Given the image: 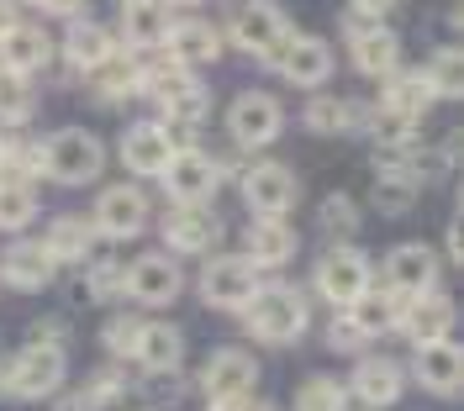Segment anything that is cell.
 Segmentation results:
<instances>
[{"label":"cell","mask_w":464,"mask_h":411,"mask_svg":"<svg viewBox=\"0 0 464 411\" xmlns=\"http://www.w3.org/2000/svg\"><path fill=\"white\" fill-rule=\"evenodd\" d=\"M164 37H169V53L179 63H211L217 59V32L206 27V22H174Z\"/></svg>","instance_id":"cell-27"},{"label":"cell","mask_w":464,"mask_h":411,"mask_svg":"<svg viewBox=\"0 0 464 411\" xmlns=\"http://www.w3.org/2000/svg\"><path fill=\"white\" fill-rule=\"evenodd\" d=\"M164 32H169V22H164V5L159 0H127L121 5V37L132 48H159Z\"/></svg>","instance_id":"cell-24"},{"label":"cell","mask_w":464,"mask_h":411,"mask_svg":"<svg viewBox=\"0 0 464 411\" xmlns=\"http://www.w3.org/2000/svg\"><path fill=\"white\" fill-rule=\"evenodd\" d=\"M290 32L280 22V11L269 5V0H248V5H237L232 11V43L243 48V53H259L264 63L275 59V48L285 43Z\"/></svg>","instance_id":"cell-3"},{"label":"cell","mask_w":464,"mask_h":411,"mask_svg":"<svg viewBox=\"0 0 464 411\" xmlns=\"http://www.w3.org/2000/svg\"><path fill=\"white\" fill-rule=\"evenodd\" d=\"M353 106L348 100H333V95H312V106H306V127L312 132H322V138H338V132H348L353 127Z\"/></svg>","instance_id":"cell-33"},{"label":"cell","mask_w":464,"mask_h":411,"mask_svg":"<svg viewBox=\"0 0 464 411\" xmlns=\"http://www.w3.org/2000/svg\"><path fill=\"white\" fill-rule=\"evenodd\" d=\"M353 396L375 411L391 406V401L401 396V369H396L391 358H364V364L353 369Z\"/></svg>","instance_id":"cell-23"},{"label":"cell","mask_w":464,"mask_h":411,"mask_svg":"<svg viewBox=\"0 0 464 411\" xmlns=\"http://www.w3.org/2000/svg\"><path fill=\"white\" fill-rule=\"evenodd\" d=\"M396 32L391 27H375V22H353V69L359 74H391L396 69Z\"/></svg>","instance_id":"cell-18"},{"label":"cell","mask_w":464,"mask_h":411,"mask_svg":"<svg viewBox=\"0 0 464 411\" xmlns=\"http://www.w3.org/2000/svg\"><path fill=\"white\" fill-rule=\"evenodd\" d=\"M90 74H95V90H101V100H127L132 90L143 85L138 63H132V59H116V53H111L106 63H95Z\"/></svg>","instance_id":"cell-31"},{"label":"cell","mask_w":464,"mask_h":411,"mask_svg":"<svg viewBox=\"0 0 464 411\" xmlns=\"http://www.w3.org/2000/svg\"><path fill=\"white\" fill-rule=\"evenodd\" d=\"M32 90H27V74L16 69H0V121H27L32 117Z\"/></svg>","instance_id":"cell-34"},{"label":"cell","mask_w":464,"mask_h":411,"mask_svg":"<svg viewBox=\"0 0 464 411\" xmlns=\"http://www.w3.org/2000/svg\"><path fill=\"white\" fill-rule=\"evenodd\" d=\"M290 253H295V233H290V222L264 216V222L248 227V264L254 269H280V264H290Z\"/></svg>","instance_id":"cell-19"},{"label":"cell","mask_w":464,"mask_h":411,"mask_svg":"<svg viewBox=\"0 0 464 411\" xmlns=\"http://www.w3.org/2000/svg\"><path fill=\"white\" fill-rule=\"evenodd\" d=\"M132 353L143 358L148 369H174L179 364V332L174 327H138V343H132Z\"/></svg>","instance_id":"cell-30"},{"label":"cell","mask_w":464,"mask_h":411,"mask_svg":"<svg viewBox=\"0 0 464 411\" xmlns=\"http://www.w3.org/2000/svg\"><path fill=\"white\" fill-rule=\"evenodd\" d=\"M43 164H48V175L63 179V185H90V179L101 175V164H106V148L101 138H90V132H58L48 153H43Z\"/></svg>","instance_id":"cell-2"},{"label":"cell","mask_w":464,"mask_h":411,"mask_svg":"<svg viewBox=\"0 0 464 411\" xmlns=\"http://www.w3.org/2000/svg\"><path fill=\"white\" fill-rule=\"evenodd\" d=\"M428 85H433V95H459V53H438L433 69H428Z\"/></svg>","instance_id":"cell-39"},{"label":"cell","mask_w":464,"mask_h":411,"mask_svg":"<svg viewBox=\"0 0 464 411\" xmlns=\"http://www.w3.org/2000/svg\"><path fill=\"white\" fill-rule=\"evenodd\" d=\"M254 291H259V285H254V264H248V259H217V264H206V274H201V295L211 306H243Z\"/></svg>","instance_id":"cell-13"},{"label":"cell","mask_w":464,"mask_h":411,"mask_svg":"<svg viewBox=\"0 0 464 411\" xmlns=\"http://www.w3.org/2000/svg\"><path fill=\"white\" fill-rule=\"evenodd\" d=\"M211 411H275V406L248 390V396H232V401H211Z\"/></svg>","instance_id":"cell-43"},{"label":"cell","mask_w":464,"mask_h":411,"mask_svg":"<svg viewBox=\"0 0 464 411\" xmlns=\"http://www.w3.org/2000/svg\"><path fill=\"white\" fill-rule=\"evenodd\" d=\"M37 5H43V0H37Z\"/></svg>","instance_id":"cell-49"},{"label":"cell","mask_w":464,"mask_h":411,"mask_svg":"<svg viewBox=\"0 0 464 411\" xmlns=\"http://www.w3.org/2000/svg\"><path fill=\"white\" fill-rule=\"evenodd\" d=\"M0 169H5V148H0Z\"/></svg>","instance_id":"cell-48"},{"label":"cell","mask_w":464,"mask_h":411,"mask_svg":"<svg viewBox=\"0 0 464 411\" xmlns=\"http://www.w3.org/2000/svg\"><path fill=\"white\" fill-rule=\"evenodd\" d=\"M295 411H343V385L312 380L301 396H295Z\"/></svg>","instance_id":"cell-38"},{"label":"cell","mask_w":464,"mask_h":411,"mask_svg":"<svg viewBox=\"0 0 464 411\" xmlns=\"http://www.w3.org/2000/svg\"><path fill=\"white\" fill-rule=\"evenodd\" d=\"M327 343H338V353H353L359 343H364V332H359V327H353V317H348V322L327 327Z\"/></svg>","instance_id":"cell-41"},{"label":"cell","mask_w":464,"mask_h":411,"mask_svg":"<svg viewBox=\"0 0 464 411\" xmlns=\"http://www.w3.org/2000/svg\"><path fill=\"white\" fill-rule=\"evenodd\" d=\"M385 274H391V291L422 295L438 280V259H433V248H422V243H401V248L385 259Z\"/></svg>","instance_id":"cell-15"},{"label":"cell","mask_w":464,"mask_h":411,"mask_svg":"<svg viewBox=\"0 0 464 411\" xmlns=\"http://www.w3.org/2000/svg\"><path fill=\"white\" fill-rule=\"evenodd\" d=\"M353 5H359V11H391L396 0H353Z\"/></svg>","instance_id":"cell-46"},{"label":"cell","mask_w":464,"mask_h":411,"mask_svg":"<svg viewBox=\"0 0 464 411\" xmlns=\"http://www.w3.org/2000/svg\"><path fill=\"white\" fill-rule=\"evenodd\" d=\"M148 90H153V100L159 106H169L174 117H201V85L190 80V69L179 59H169V63H159L153 74H148Z\"/></svg>","instance_id":"cell-10"},{"label":"cell","mask_w":464,"mask_h":411,"mask_svg":"<svg viewBox=\"0 0 464 411\" xmlns=\"http://www.w3.org/2000/svg\"><path fill=\"white\" fill-rule=\"evenodd\" d=\"M254 380H259V364L248 358V353H237V349H222L211 364H206V396L211 401H232V396H248L254 390Z\"/></svg>","instance_id":"cell-11"},{"label":"cell","mask_w":464,"mask_h":411,"mask_svg":"<svg viewBox=\"0 0 464 411\" xmlns=\"http://www.w3.org/2000/svg\"><path fill=\"white\" fill-rule=\"evenodd\" d=\"M243 196H248V206L259 216H280V211L295 206L301 185H295V175H290L285 164H259V169H248V179H243Z\"/></svg>","instance_id":"cell-8"},{"label":"cell","mask_w":464,"mask_h":411,"mask_svg":"<svg viewBox=\"0 0 464 411\" xmlns=\"http://www.w3.org/2000/svg\"><path fill=\"white\" fill-rule=\"evenodd\" d=\"M322 227L327 233H353V201L348 196H333V201L322 206Z\"/></svg>","instance_id":"cell-40"},{"label":"cell","mask_w":464,"mask_h":411,"mask_svg":"<svg viewBox=\"0 0 464 411\" xmlns=\"http://www.w3.org/2000/svg\"><path fill=\"white\" fill-rule=\"evenodd\" d=\"M69 59H74V69H95V63H106L111 59V32L106 27H95V22H74L69 27Z\"/></svg>","instance_id":"cell-28"},{"label":"cell","mask_w":464,"mask_h":411,"mask_svg":"<svg viewBox=\"0 0 464 411\" xmlns=\"http://www.w3.org/2000/svg\"><path fill=\"white\" fill-rule=\"evenodd\" d=\"M401 322H406V332H411V343H433V338H449L454 306H449L443 295H428V301L411 295V306L401 311Z\"/></svg>","instance_id":"cell-25"},{"label":"cell","mask_w":464,"mask_h":411,"mask_svg":"<svg viewBox=\"0 0 464 411\" xmlns=\"http://www.w3.org/2000/svg\"><path fill=\"white\" fill-rule=\"evenodd\" d=\"M90 237H95V227H90V222H80V216H58L43 248H48L53 259H63V264H80V259L90 253Z\"/></svg>","instance_id":"cell-29"},{"label":"cell","mask_w":464,"mask_h":411,"mask_svg":"<svg viewBox=\"0 0 464 411\" xmlns=\"http://www.w3.org/2000/svg\"><path fill=\"white\" fill-rule=\"evenodd\" d=\"M116 280H121V274H116L111 264H95V274H90V291H95V295H106V291L116 285Z\"/></svg>","instance_id":"cell-44"},{"label":"cell","mask_w":464,"mask_h":411,"mask_svg":"<svg viewBox=\"0 0 464 411\" xmlns=\"http://www.w3.org/2000/svg\"><path fill=\"white\" fill-rule=\"evenodd\" d=\"M243 311H248V332L264 338V343H290V338H301V327H306V306H301V295L285 291V285L254 291L243 301Z\"/></svg>","instance_id":"cell-1"},{"label":"cell","mask_w":464,"mask_h":411,"mask_svg":"<svg viewBox=\"0 0 464 411\" xmlns=\"http://www.w3.org/2000/svg\"><path fill=\"white\" fill-rule=\"evenodd\" d=\"M459 349L449 343V338H433V343H417V380L428 385L433 396H454L459 390Z\"/></svg>","instance_id":"cell-16"},{"label":"cell","mask_w":464,"mask_h":411,"mask_svg":"<svg viewBox=\"0 0 464 411\" xmlns=\"http://www.w3.org/2000/svg\"><path fill=\"white\" fill-rule=\"evenodd\" d=\"M227 132H232V143H243V148L275 143V132H280V106H275L269 95H237L232 111H227Z\"/></svg>","instance_id":"cell-7"},{"label":"cell","mask_w":464,"mask_h":411,"mask_svg":"<svg viewBox=\"0 0 464 411\" xmlns=\"http://www.w3.org/2000/svg\"><path fill=\"white\" fill-rule=\"evenodd\" d=\"M269 63H280L295 85H322L333 74V53H327V43H317V37H285Z\"/></svg>","instance_id":"cell-12"},{"label":"cell","mask_w":464,"mask_h":411,"mask_svg":"<svg viewBox=\"0 0 464 411\" xmlns=\"http://www.w3.org/2000/svg\"><path fill=\"white\" fill-rule=\"evenodd\" d=\"M121 158H127L132 175H164V164L174 158V138L164 127L143 121V127H132V132L121 138Z\"/></svg>","instance_id":"cell-14"},{"label":"cell","mask_w":464,"mask_h":411,"mask_svg":"<svg viewBox=\"0 0 464 411\" xmlns=\"http://www.w3.org/2000/svg\"><path fill=\"white\" fill-rule=\"evenodd\" d=\"M127 291L138 295L143 306H164V301L179 295V269L164 253H148V259H138V264L127 269Z\"/></svg>","instance_id":"cell-17"},{"label":"cell","mask_w":464,"mask_h":411,"mask_svg":"<svg viewBox=\"0 0 464 411\" xmlns=\"http://www.w3.org/2000/svg\"><path fill=\"white\" fill-rule=\"evenodd\" d=\"M37 201H32L27 185H0V233H16V227H27Z\"/></svg>","instance_id":"cell-36"},{"label":"cell","mask_w":464,"mask_h":411,"mask_svg":"<svg viewBox=\"0 0 464 411\" xmlns=\"http://www.w3.org/2000/svg\"><path fill=\"white\" fill-rule=\"evenodd\" d=\"M164 237H169V248L179 253H201L206 243H217V222H211V211L201 206H179L164 216Z\"/></svg>","instance_id":"cell-21"},{"label":"cell","mask_w":464,"mask_h":411,"mask_svg":"<svg viewBox=\"0 0 464 411\" xmlns=\"http://www.w3.org/2000/svg\"><path fill=\"white\" fill-rule=\"evenodd\" d=\"M43 11H58V16H74V11H80V0H43Z\"/></svg>","instance_id":"cell-45"},{"label":"cell","mask_w":464,"mask_h":411,"mask_svg":"<svg viewBox=\"0 0 464 411\" xmlns=\"http://www.w3.org/2000/svg\"><path fill=\"white\" fill-rule=\"evenodd\" d=\"M95 227H101L106 237H138L148 227L143 190H132V185H116V190H106V196H101V206H95Z\"/></svg>","instance_id":"cell-9"},{"label":"cell","mask_w":464,"mask_h":411,"mask_svg":"<svg viewBox=\"0 0 464 411\" xmlns=\"http://www.w3.org/2000/svg\"><path fill=\"white\" fill-rule=\"evenodd\" d=\"M411 201H417V179H406V175L375 179V206L380 211H406Z\"/></svg>","instance_id":"cell-37"},{"label":"cell","mask_w":464,"mask_h":411,"mask_svg":"<svg viewBox=\"0 0 464 411\" xmlns=\"http://www.w3.org/2000/svg\"><path fill=\"white\" fill-rule=\"evenodd\" d=\"M5 385L16 390V396H27V401H43V396H53L58 385H63V353L53 349V343H32L16 364H11V375H5Z\"/></svg>","instance_id":"cell-4"},{"label":"cell","mask_w":464,"mask_h":411,"mask_svg":"<svg viewBox=\"0 0 464 411\" xmlns=\"http://www.w3.org/2000/svg\"><path fill=\"white\" fill-rule=\"evenodd\" d=\"M11 27V5H5V0H0V32Z\"/></svg>","instance_id":"cell-47"},{"label":"cell","mask_w":464,"mask_h":411,"mask_svg":"<svg viewBox=\"0 0 464 411\" xmlns=\"http://www.w3.org/2000/svg\"><path fill=\"white\" fill-rule=\"evenodd\" d=\"M106 343H111L116 353H132V343H138V327H132V322H111V327H106Z\"/></svg>","instance_id":"cell-42"},{"label":"cell","mask_w":464,"mask_h":411,"mask_svg":"<svg viewBox=\"0 0 464 411\" xmlns=\"http://www.w3.org/2000/svg\"><path fill=\"white\" fill-rule=\"evenodd\" d=\"M317 291L333 301V306H353L359 295L370 291V264L353 253V248H338V253H327L317 269Z\"/></svg>","instance_id":"cell-6"},{"label":"cell","mask_w":464,"mask_h":411,"mask_svg":"<svg viewBox=\"0 0 464 411\" xmlns=\"http://www.w3.org/2000/svg\"><path fill=\"white\" fill-rule=\"evenodd\" d=\"M438 95H433V85H428V74H401L396 85H391V95H385V106L391 111H401V117H422L428 106H433Z\"/></svg>","instance_id":"cell-32"},{"label":"cell","mask_w":464,"mask_h":411,"mask_svg":"<svg viewBox=\"0 0 464 411\" xmlns=\"http://www.w3.org/2000/svg\"><path fill=\"white\" fill-rule=\"evenodd\" d=\"M48 53H53V43H48L37 27H16V22H11V27L0 32V59H5V69H16V74L43 69Z\"/></svg>","instance_id":"cell-20"},{"label":"cell","mask_w":464,"mask_h":411,"mask_svg":"<svg viewBox=\"0 0 464 411\" xmlns=\"http://www.w3.org/2000/svg\"><path fill=\"white\" fill-rule=\"evenodd\" d=\"M164 185L179 206H201L211 190H217V164L196 153V148H179L169 164H164Z\"/></svg>","instance_id":"cell-5"},{"label":"cell","mask_w":464,"mask_h":411,"mask_svg":"<svg viewBox=\"0 0 464 411\" xmlns=\"http://www.w3.org/2000/svg\"><path fill=\"white\" fill-rule=\"evenodd\" d=\"M370 138L375 143H385V148H406L411 143V132H417V121L411 117H401V111H391V106H380V111H370Z\"/></svg>","instance_id":"cell-35"},{"label":"cell","mask_w":464,"mask_h":411,"mask_svg":"<svg viewBox=\"0 0 464 411\" xmlns=\"http://www.w3.org/2000/svg\"><path fill=\"white\" fill-rule=\"evenodd\" d=\"M0 269H5V280H11L16 291H43V285L53 280V253L37 248V243H16V248L0 259Z\"/></svg>","instance_id":"cell-22"},{"label":"cell","mask_w":464,"mask_h":411,"mask_svg":"<svg viewBox=\"0 0 464 411\" xmlns=\"http://www.w3.org/2000/svg\"><path fill=\"white\" fill-rule=\"evenodd\" d=\"M406 301H411V295H359V301H353V306H348V317H353V327H359V332H364V338H370V332H391V327L401 322V311H406Z\"/></svg>","instance_id":"cell-26"}]
</instances>
